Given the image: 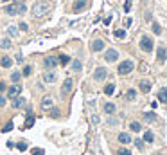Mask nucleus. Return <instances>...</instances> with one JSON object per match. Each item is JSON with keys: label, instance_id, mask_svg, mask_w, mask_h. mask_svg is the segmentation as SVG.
<instances>
[{"label": "nucleus", "instance_id": "15", "mask_svg": "<svg viewBox=\"0 0 167 155\" xmlns=\"http://www.w3.org/2000/svg\"><path fill=\"white\" fill-rule=\"evenodd\" d=\"M119 143H122V144H129V143H131V135H129V134H126V132L119 134Z\"/></svg>", "mask_w": 167, "mask_h": 155}, {"label": "nucleus", "instance_id": "5", "mask_svg": "<svg viewBox=\"0 0 167 155\" xmlns=\"http://www.w3.org/2000/svg\"><path fill=\"white\" fill-rule=\"evenodd\" d=\"M86 6H88V2L86 0H76V2L72 4V13H83L85 9H86Z\"/></svg>", "mask_w": 167, "mask_h": 155}, {"label": "nucleus", "instance_id": "36", "mask_svg": "<svg viewBox=\"0 0 167 155\" xmlns=\"http://www.w3.org/2000/svg\"><path fill=\"white\" fill-rule=\"evenodd\" d=\"M16 9H18V15H23V13L27 11V7L23 6V4H18V6H16Z\"/></svg>", "mask_w": 167, "mask_h": 155}, {"label": "nucleus", "instance_id": "29", "mask_svg": "<svg viewBox=\"0 0 167 155\" xmlns=\"http://www.w3.org/2000/svg\"><path fill=\"white\" fill-rule=\"evenodd\" d=\"M31 72H33V67L31 65H25V67H23V71H22V76H31Z\"/></svg>", "mask_w": 167, "mask_h": 155}, {"label": "nucleus", "instance_id": "21", "mask_svg": "<svg viewBox=\"0 0 167 155\" xmlns=\"http://www.w3.org/2000/svg\"><path fill=\"white\" fill-rule=\"evenodd\" d=\"M81 69H83V63H81L79 60H74V61H72V71H74V72H79Z\"/></svg>", "mask_w": 167, "mask_h": 155}, {"label": "nucleus", "instance_id": "40", "mask_svg": "<svg viewBox=\"0 0 167 155\" xmlns=\"http://www.w3.org/2000/svg\"><path fill=\"white\" fill-rule=\"evenodd\" d=\"M33 155H43V150H40V148H34V150H33Z\"/></svg>", "mask_w": 167, "mask_h": 155}, {"label": "nucleus", "instance_id": "17", "mask_svg": "<svg viewBox=\"0 0 167 155\" xmlns=\"http://www.w3.org/2000/svg\"><path fill=\"white\" fill-rule=\"evenodd\" d=\"M158 101L167 103V87H163V88H160V90H158Z\"/></svg>", "mask_w": 167, "mask_h": 155}, {"label": "nucleus", "instance_id": "3", "mask_svg": "<svg viewBox=\"0 0 167 155\" xmlns=\"http://www.w3.org/2000/svg\"><path fill=\"white\" fill-rule=\"evenodd\" d=\"M153 47H155V43H153V38H151V36H146V34H144V36L140 38V49H142V51L151 52Z\"/></svg>", "mask_w": 167, "mask_h": 155}, {"label": "nucleus", "instance_id": "13", "mask_svg": "<svg viewBox=\"0 0 167 155\" xmlns=\"http://www.w3.org/2000/svg\"><path fill=\"white\" fill-rule=\"evenodd\" d=\"M56 78H58V76H56V72H52V71H49V72L43 74V81H45V83H54Z\"/></svg>", "mask_w": 167, "mask_h": 155}, {"label": "nucleus", "instance_id": "47", "mask_svg": "<svg viewBox=\"0 0 167 155\" xmlns=\"http://www.w3.org/2000/svg\"><path fill=\"white\" fill-rule=\"evenodd\" d=\"M13 2H16V4H22V2H23V0H13Z\"/></svg>", "mask_w": 167, "mask_h": 155}, {"label": "nucleus", "instance_id": "31", "mask_svg": "<svg viewBox=\"0 0 167 155\" xmlns=\"http://www.w3.org/2000/svg\"><path fill=\"white\" fill-rule=\"evenodd\" d=\"M124 36H126L124 29H119V31H115V38H117V40H124Z\"/></svg>", "mask_w": 167, "mask_h": 155}, {"label": "nucleus", "instance_id": "20", "mask_svg": "<svg viewBox=\"0 0 167 155\" xmlns=\"http://www.w3.org/2000/svg\"><path fill=\"white\" fill-rule=\"evenodd\" d=\"M104 94H106V96H113V94H115V85H113V83H108V85L104 87Z\"/></svg>", "mask_w": 167, "mask_h": 155}, {"label": "nucleus", "instance_id": "22", "mask_svg": "<svg viewBox=\"0 0 167 155\" xmlns=\"http://www.w3.org/2000/svg\"><path fill=\"white\" fill-rule=\"evenodd\" d=\"M129 130H131V132H140V130H142V124H140L138 121H131Z\"/></svg>", "mask_w": 167, "mask_h": 155}, {"label": "nucleus", "instance_id": "39", "mask_svg": "<svg viewBox=\"0 0 167 155\" xmlns=\"http://www.w3.org/2000/svg\"><path fill=\"white\" fill-rule=\"evenodd\" d=\"M18 29H22V31H27V29H29V25L25 24V22H22V24L18 25Z\"/></svg>", "mask_w": 167, "mask_h": 155}, {"label": "nucleus", "instance_id": "48", "mask_svg": "<svg viewBox=\"0 0 167 155\" xmlns=\"http://www.w3.org/2000/svg\"><path fill=\"white\" fill-rule=\"evenodd\" d=\"M2 2H7V0H2Z\"/></svg>", "mask_w": 167, "mask_h": 155}, {"label": "nucleus", "instance_id": "19", "mask_svg": "<svg viewBox=\"0 0 167 155\" xmlns=\"http://www.w3.org/2000/svg\"><path fill=\"white\" fill-rule=\"evenodd\" d=\"M23 105H25V99H23V98H20V96H18V98H14V99H13V106H14V108H22Z\"/></svg>", "mask_w": 167, "mask_h": 155}, {"label": "nucleus", "instance_id": "6", "mask_svg": "<svg viewBox=\"0 0 167 155\" xmlns=\"http://www.w3.org/2000/svg\"><path fill=\"white\" fill-rule=\"evenodd\" d=\"M117 58H119V52H117L115 49H106V52H104V60H106L108 63H115Z\"/></svg>", "mask_w": 167, "mask_h": 155}, {"label": "nucleus", "instance_id": "38", "mask_svg": "<svg viewBox=\"0 0 167 155\" xmlns=\"http://www.w3.org/2000/svg\"><path fill=\"white\" fill-rule=\"evenodd\" d=\"M13 130V123H7L4 128H2V132H6V134H7V132H11Z\"/></svg>", "mask_w": 167, "mask_h": 155}, {"label": "nucleus", "instance_id": "8", "mask_svg": "<svg viewBox=\"0 0 167 155\" xmlns=\"http://www.w3.org/2000/svg\"><path fill=\"white\" fill-rule=\"evenodd\" d=\"M165 60H167V47H158L156 61H158V63H165Z\"/></svg>", "mask_w": 167, "mask_h": 155}, {"label": "nucleus", "instance_id": "2", "mask_svg": "<svg viewBox=\"0 0 167 155\" xmlns=\"http://www.w3.org/2000/svg\"><path fill=\"white\" fill-rule=\"evenodd\" d=\"M49 9H51L49 2H36V6L33 7V15H34V16H43Z\"/></svg>", "mask_w": 167, "mask_h": 155}, {"label": "nucleus", "instance_id": "43", "mask_svg": "<svg viewBox=\"0 0 167 155\" xmlns=\"http://www.w3.org/2000/svg\"><path fill=\"white\" fill-rule=\"evenodd\" d=\"M4 90H6V83L0 81V92H4Z\"/></svg>", "mask_w": 167, "mask_h": 155}, {"label": "nucleus", "instance_id": "16", "mask_svg": "<svg viewBox=\"0 0 167 155\" xmlns=\"http://www.w3.org/2000/svg\"><path fill=\"white\" fill-rule=\"evenodd\" d=\"M0 65H2L4 69H9L11 65H13V60L9 56H2V58H0Z\"/></svg>", "mask_w": 167, "mask_h": 155}, {"label": "nucleus", "instance_id": "14", "mask_svg": "<svg viewBox=\"0 0 167 155\" xmlns=\"http://www.w3.org/2000/svg\"><path fill=\"white\" fill-rule=\"evenodd\" d=\"M138 87H140V90H142V92H144V94H147V92L151 90V83H149L147 79H142Z\"/></svg>", "mask_w": 167, "mask_h": 155}, {"label": "nucleus", "instance_id": "37", "mask_svg": "<svg viewBox=\"0 0 167 155\" xmlns=\"http://www.w3.org/2000/svg\"><path fill=\"white\" fill-rule=\"evenodd\" d=\"M16 148H18L20 151H25V150H27V144H25V143H18V144H16Z\"/></svg>", "mask_w": 167, "mask_h": 155}, {"label": "nucleus", "instance_id": "46", "mask_svg": "<svg viewBox=\"0 0 167 155\" xmlns=\"http://www.w3.org/2000/svg\"><path fill=\"white\" fill-rule=\"evenodd\" d=\"M124 25H126V27H129V25H131V18H128V20L124 22Z\"/></svg>", "mask_w": 167, "mask_h": 155}, {"label": "nucleus", "instance_id": "10", "mask_svg": "<svg viewBox=\"0 0 167 155\" xmlns=\"http://www.w3.org/2000/svg\"><path fill=\"white\" fill-rule=\"evenodd\" d=\"M72 87H74V81H72V78H67V79L63 81V87H61V92H63V94H68L70 90H72Z\"/></svg>", "mask_w": 167, "mask_h": 155}, {"label": "nucleus", "instance_id": "42", "mask_svg": "<svg viewBox=\"0 0 167 155\" xmlns=\"http://www.w3.org/2000/svg\"><path fill=\"white\" fill-rule=\"evenodd\" d=\"M51 116H52V117H58V116H59V110H52Z\"/></svg>", "mask_w": 167, "mask_h": 155}, {"label": "nucleus", "instance_id": "35", "mask_svg": "<svg viewBox=\"0 0 167 155\" xmlns=\"http://www.w3.org/2000/svg\"><path fill=\"white\" fill-rule=\"evenodd\" d=\"M59 61H61V65H67V63L70 61V58H68L67 54H61V56H59Z\"/></svg>", "mask_w": 167, "mask_h": 155}, {"label": "nucleus", "instance_id": "32", "mask_svg": "<svg viewBox=\"0 0 167 155\" xmlns=\"http://www.w3.org/2000/svg\"><path fill=\"white\" fill-rule=\"evenodd\" d=\"M20 78H22V74H20V72H13V74H11V81H13L14 85L20 81Z\"/></svg>", "mask_w": 167, "mask_h": 155}, {"label": "nucleus", "instance_id": "41", "mask_svg": "<svg viewBox=\"0 0 167 155\" xmlns=\"http://www.w3.org/2000/svg\"><path fill=\"white\" fill-rule=\"evenodd\" d=\"M129 9H131V0H128V2H126V6H124V11H126V13H128Z\"/></svg>", "mask_w": 167, "mask_h": 155}, {"label": "nucleus", "instance_id": "26", "mask_svg": "<svg viewBox=\"0 0 167 155\" xmlns=\"http://www.w3.org/2000/svg\"><path fill=\"white\" fill-rule=\"evenodd\" d=\"M144 119H146L147 123H153V121L156 119V116H155L153 112H146V114H144Z\"/></svg>", "mask_w": 167, "mask_h": 155}, {"label": "nucleus", "instance_id": "45", "mask_svg": "<svg viewBox=\"0 0 167 155\" xmlns=\"http://www.w3.org/2000/svg\"><path fill=\"white\" fill-rule=\"evenodd\" d=\"M6 105V98L4 96H0V106H4Z\"/></svg>", "mask_w": 167, "mask_h": 155}, {"label": "nucleus", "instance_id": "44", "mask_svg": "<svg viewBox=\"0 0 167 155\" xmlns=\"http://www.w3.org/2000/svg\"><path fill=\"white\" fill-rule=\"evenodd\" d=\"M135 144H137V148H142V146H144V143H142L140 139H138V141H135Z\"/></svg>", "mask_w": 167, "mask_h": 155}, {"label": "nucleus", "instance_id": "1", "mask_svg": "<svg viewBox=\"0 0 167 155\" xmlns=\"http://www.w3.org/2000/svg\"><path fill=\"white\" fill-rule=\"evenodd\" d=\"M133 69H135V63H133L131 60H124V61H121V63H119L117 72L121 74V76H126V74L133 72Z\"/></svg>", "mask_w": 167, "mask_h": 155}, {"label": "nucleus", "instance_id": "27", "mask_svg": "<svg viewBox=\"0 0 167 155\" xmlns=\"http://www.w3.org/2000/svg\"><path fill=\"white\" fill-rule=\"evenodd\" d=\"M0 47H2V49H11V41H9L7 38L0 40Z\"/></svg>", "mask_w": 167, "mask_h": 155}, {"label": "nucleus", "instance_id": "30", "mask_svg": "<svg viewBox=\"0 0 167 155\" xmlns=\"http://www.w3.org/2000/svg\"><path fill=\"white\" fill-rule=\"evenodd\" d=\"M33 124H34V116L29 112V114H27V123H25V126H27V128H31Z\"/></svg>", "mask_w": 167, "mask_h": 155}, {"label": "nucleus", "instance_id": "7", "mask_svg": "<svg viewBox=\"0 0 167 155\" xmlns=\"http://www.w3.org/2000/svg\"><path fill=\"white\" fill-rule=\"evenodd\" d=\"M106 76H108V71L104 67H97V69H95V72H93V79H97V81L106 79Z\"/></svg>", "mask_w": 167, "mask_h": 155}, {"label": "nucleus", "instance_id": "12", "mask_svg": "<svg viewBox=\"0 0 167 155\" xmlns=\"http://www.w3.org/2000/svg\"><path fill=\"white\" fill-rule=\"evenodd\" d=\"M54 106V99L51 98V96H45L43 99H41V108L43 110H49V108H52Z\"/></svg>", "mask_w": 167, "mask_h": 155}, {"label": "nucleus", "instance_id": "24", "mask_svg": "<svg viewBox=\"0 0 167 155\" xmlns=\"http://www.w3.org/2000/svg\"><path fill=\"white\" fill-rule=\"evenodd\" d=\"M135 98H137V92L133 90V88H129V90L126 92V99L128 101H135Z\"/></svg>", "mask_w": 167, "mask_h": 155}, {"label": "nucleus", "instance_id": "33", "mask_svg": "<svg viewBox=\"0 0 167 155\" xmlns=\"http://www.w3.org/2000/svg\"><path fill=\"white\" fill-rule=\"evenodd\" d=\"M117 155H131V151L126 150V148H119V150H117Z\"/></svg>", "mask_w": 167, "mask_h": 155}, {"label": "nucleus", "instance_id": "11", "mask_svg": "<svg viewBox=\"0 0 167 155\" xmlns=\"http://www.w3.org/2000/svg\"><path fill=\"white\" fill-rule=\"evenodd\" d=\"M90 47H92V51H93V52H99V51H103V49H104V41L97 38V40H93V41H92V45H90Z\"/></svg>", "mask_w": 167, "mask_h": 155}, {"label": "nucleus", "instance_id": "9", "mask_svg": "<svg viewBox=\"0 0 167 155\" xmlns=\"http://www.w3.org/2000/svg\"><path fill=\"white\" fill-rule=\"evenodd\" d=\"M20 92H22V88H20L18 85H13V87H9V88H7V96H9L11 99L18 98V96H20Z\"/></svg>", "mask_w": 167, "mask_h": 155}, {"label": "nucleus", "instance_id": "18", "mask_svg": "<svg viewBox=\"0 0 167 155\" xmlns=\"http://www.w3.org/2000/svg\"><path fill=\"white\" fill-rule=\"evenodd\" d=\"M103 110H104V112H106L108 116H111V114H115V110H117V108H115V105H113V103H106V105L103 106Z\"/></svg>", "mask_w": 167, "mask_h": 155}, {"label": "nucleus", "instance_id": "25", "mask_svg": "<svg viewBox=\"0 0 167 155\" xmlns=\"http://www.w3.org/2000/svg\"><path fill=\"white\" fill-rule=\"evenodd\" d=\"M7 34H9V36H16V34H18V27H14V25H7Z\"/></svg>", "mask_w": 167, "mask_h": 155}, {"label": "nucleus", "instance_id": "28", "mask_svg": "<svg viewBox=\"0 0 167 155\" xmlns=\"http://www.w3.org/2000/svg\"><path fill=\"white\" fill-rule=\"evenodd\" d=\"M144 141H146V143H153V141H155L153 132H146V134H144Z\"/></svg>", "mask_w": 167, "mask_h": 155}, {"label": "nucleus", "instance_id": "34", "mask_svg": "<svg viewBox=\"0 0 167 155\" xmlns=\"http://www.w3.org/2000/svg\"><path fill=\"white\" fill-rule=\"evenodd\" d=\"M153 33H155V34H160V33H162V27H160V24H156V22L153 24Z\"/></svg>", "mask_w": 167, "mask_h": 155}, {"label": "nucleus", "instance_id": "23", "mask_svg": "<svg viewBox=\"0 0 167 155\" xmlns=\"http://www.w3.org/2000/svg\"><path fill=\"white\" fill-rule=\"evenodd\" d=\"M6 13L14 16V15H18V9H16V6H6Z\"/></svg>", "mask_w": 167, "mask_h": 155}, {"label": "nucleus", "instance_id": "4", "mask_svg": "<svg viewBox=\"0 0 167 155\" xmlns=\"http://www.w3.org/2000/svg\"><path fill=\"white\" fill-rule=\"evenodd\" d=\"M58 67V58H54V56H47V58H43V69H47V71H54Z\"/></svg>", "mask_w": 167, "mask_h": 155}]
</instances>
